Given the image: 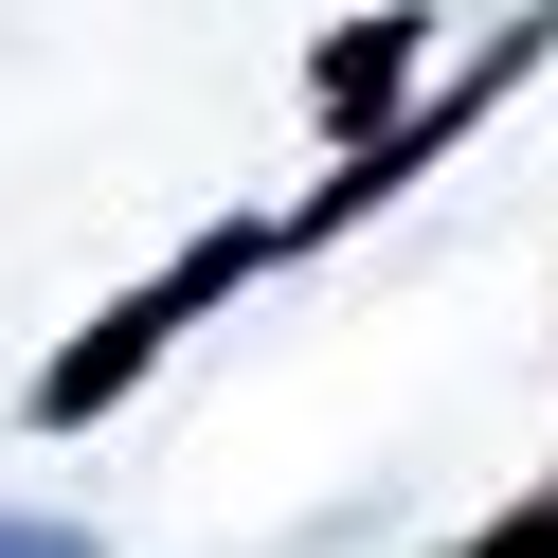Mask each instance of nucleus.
I'll return each instance as SVG.
<instances>
[{"label":"nucleus","mask_w":558,"mask_h":558,"mask_svg":"<svg viewBox=\"0 0 558 558\" xmlns=\"http://www.w3.org/2000/svg\"><path fill=\"white\" fill-rule=\"evenodd\" d=\"M253 270H270V217H217L198 253H162L145 289H109V306H90V325L54 342L37 378H19V414H37V433H90V414H126V397H145V378H162V361H181V342L234 306V289H253Z\"/></svg>","instance_id":"f257e3e1"},{"label":"nucleus","mask_w":558,"mask_h":558,"mask_svg":"<svg viewBox=\"0 0 558 558\" xmlns=\"http://www.w3.org/2000/svg\"><path fill=\"white\" fill-rule=\"evenodd\" d=\"M0 558H109L90 522H37V505H0Z\"/></svg>","instance_id":"39448f33"},{"label":"nucleus","mask_w":558,"mask_h":558,"mask_svg":"<svg viewBox=\"0 0 558 558\" xmlns=\"http://www.w3.org/2000/svg\"><path fill=\"white\" fill-rule=\"evenodd\" d=\"M450 558H558V469L522 486V505H486V522H469V541H450Z\"/></svg>","instance_id":"20e7f679"},{"label":"nucleus","mask_w":558,"mask_h":558,"mask_svg":"<svg viewBox=\"0 0 558 558\" xmlns=\"http://www.w3.org/2000/svg\"><path fill=\"white\" fill-rule=\"evenodd\" d=\"M414 73H433V19H414V0H378V19H342V37L306 54V109H325L342 145H378V126L414 109Z\"/></svg>","instance_id":"7ed1b4c3"},{"label":"nucleus","mask_w":558,"mask_h":558,"mask_svg":"<svg viewBox=\"0 0 558 558\" xmlns=\"http://www.w3.org/2000/svg\"><path fill=\"white\" fill-rule=\"evenodd\" d=\"M541 54H558V0H522V19H505V37H486V54H469V73H433V90H414V109H397V126H378V145H342V162H325V181H306V198H289V217H270V270H289V253H325V234H361V217H378V198H414V181H433V162H450V145H469V126H486V109H505V90H522V73H541Z\"/></svg>","instance_id":"f03ea898"}]
</instances>
